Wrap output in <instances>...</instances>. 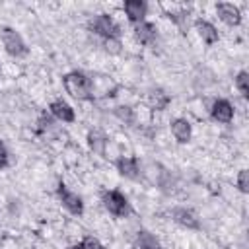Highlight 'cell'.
Here are the masks:
<instances>
[{"instance_id":"13","label":"cell","mask_w":249,"mask_h":249,"mask_svg":"<svg viewBox=\"0 0 249 249\" xmlns=\"http://www.w3.org/2000/svg\"><path fill=\"white\" fill-rule=\"evenodd\" d=\"M171 132H173L177 142H181V144L189 142L191 140V124H189V121L187 119H175L171 123Z\"/></svg>"},{"instance_id":"11","label":"cell","mask_w":249,"mask_h":249,"mask_svg":"<svg viewBox=\"0 0 249 249\" xmlns=\"http://www.w3.org/2000/svg\"><path fill=\"white\" fill-rule=\"evenodd\" d=\"M195 27H196L198 35L202 37V41H204L206 45H214V43H218V39H220L218 29H216L210 21H206V19H196V21H195Z\"/></svg>"},{"instance_id":"18","label":"cell","mask_w":249,"mask_h":249,"mask_svg":"<svg viewBox=\"0 0 249 249\" xmlns=\"http://www.w3.org/2000/svg\"><path fill=\"white\" fill-rule=\"evenodd\" d=\"M235 88L239 89V93L247 99L249 97V74L245 70H241L237 76H235Z\"/></svg>"},{"instance_id":"6","label":"cell","mask_w":249,"mask_h":249,"mask_svg":"<svg viewBox=\"0 0 249 249\" xmlns=\"http://www.w3.org/2000/svg\"><path fill=\"white\" fill-rule=\"evenodd\" d=\"M210 115H212L214 121L228 124V123H231V119H233V107H231V103H230L228 99H216V101L212 103Z\"/></svg>"},{"instance_id":"4","label":"cell","mask_w":249,"mask_h":249,"mask_svg":"<svg viewBox=\"0 0 249 249\" xmlns=\"http://www.w3.org/2000/svg\"><path fill=\"white\" fill-rule=\"evenodd\" d=\"M103 204H105V208L113 214V216H117V218H123V216H126L128 214V200H126V196L121 193V191H107L105 195H103Z\"/></svg>"},{"instance_id":"5","label":"cell","mask_w":249,"mask_h":249,"mask_svg":"<svg viewBox=\"0 0 249 249\" xmlns=\"http://www.w3.org/2000/svg\"><path fill=\"white\" fill-rule=\"evenodd\" d=\"M56 193H58V198L62 200V204H64L72 214L80 216V214L84 212V202H82V198H80L76 193H72L64 183H60V185H58Z\"/></svg>"},{"instance_id":"2","label":"cell","mask_w":249,"mask_h":249,"mask_svg":"<svg viewBox=\"0 0 249 249\" xmlns=\"http://www.w3.org/2000/svg\"><path fill=\"white\" fill-rule=\"evenodd\" d=\"M89 27H91L93 33H97L99 37H103V41H105V39H119V35H121L119 25L115 23V19H113L109 14H99V16H95V18L89 21Z\"/></svg>"},{"instance_id":"21","label":"cell","mask_w":249,"mask_h":249,"mask_svg":"<svg viewBox=\"0 0 249 249\" xmlns=\"http://www.w3.org/2000/svg\"><path fill=\"white\" fill-rule=\"evenodd\" d=\"M80 245H82V249H103V245H101L95 237H91V235L84 237V241H82Z\"/></svg>"},{"instance_id":"17","label":"cell","mask_w":249,"mask_h":249,"mask_svg":"<svg viewBox=\"0 0 249 249\" xmlns=\"http://www.w3.org/2000/svg\"><path fill=\"white\" fill-rule=\"evenodd\" d=\"M148 103L154 107V109H165L167 103H169V97L167 93H163L161 89H152L148 93Z\"/></svg>"},{"instance_id":"24","label":"cell","mask_w":249,"mask_h":249,"mask_svg":"<svg viewBox=\"0 0 249 249\" xmlns=\"http://www.w3.org/2000/svg\"><path fill=\"white\" fill-rule=\"evenodd\" d=\"M68 249H82V245H72V247H68Z\"/></svg>"},{"instance_id":"1","label":"cell","mask_w":249,"mask_h":249,"mask_svg":"<svg viewBox=\"0 0 249 249\" xmlns=\"http://www.w3.org/2000/svg\"><path fill=\"white\" fill-rule=\"evenodd\" d=\"M62 82H64L66 91L72 97H76V99H89L91 97V80L84 72H80V70L68 72L62 78Z\"/></svg>"},{"instance_id":"9","label":"cell","mask_w":249,"mask_h":249,"mask_svg":"<svg viewBox=\"0 0 249 249\" xmlns=\"http://www.w3.org/2000/svg\"><path fill=\"white\" fill-rule=\"evenodd\" d=\"M134 33H136V39H138L140 43H144V45H154L156 39H158L156 25L150 23V21H140V23H136Z\"/></svg>"},{"instance_id":"16","label":"cell","mask_w":249,"mask_h":249,"mask_svg":"<svg viewBox=\"0 0 249 249\" xmlns=\"http://www.w3.org/2000/svg\"><path fill=\"white\" fill-rule=\"evenodd\" d=\"M136 243H138V249H161L160 241L146 230H140L138 231V237H136Z\"/></svg>"},{"instance_id":"7","label":"cell","mask_w":249,"mask_h":249,"mask_svg":"<svg viewBox=\"0 0 249 249\" xmlns=\"http://www.w3.org/2000/svg\"><path fill=\"white\" fill-rule=\"evenodd\" d=\"M216 12L220 16V19L228 25H239L241 23V12L237 6L230 4V2H220L216 4Z\"/></svg>"},{"instance_id":"3","label":"cell","mask_w":249,"mask_h":249,"mask_svg":"<svg viewBox=\"0 0 249 249\" xmlns=\"http://www.w3.org/2000/svg\"><path fill=\"white\" fill-rule=\"evenodd\" d=\"M2 43L6 47V53L12 56H23L27 54V47L21 39V35L12 27H2Z\"/></svg>"},{"instance_id":"19","label":"cell","mask_w":249,"mask_h":249,"mask_svg":"<svg viewBox=\"0 0 249 249\" xmlns=\"http://www.w3.org/2000/svg\"><path fill=\"white\" fill-rule=\"evenodd\" d=\"M115 115L121 119V121H124L126 124H130L132 121H134V115H132V109L130 107H124V105H121V107H117L115 109Z\"/></svg>"},{"instance_id":"15","label":"cell","mask_w":249,"mask_h":249,"mask_svg":"<svg viewBox=\"0 0 249 249\" xmlns=\"http://www.w3.org/2000/svg\"><path fill=\"white\" fill-rule=\"evenodd\" d=\"M88 140H89V148H91L95 154H99V156H103V154H105L107 138H105V134H103V132H99V130H91V132H89V136H88Z\"/></svg>"},{"instance_id":"23","label":"cell","mask_w":249,"mask_h":249,"mask_svg":"<svg viewBox=\"0 0 249 249\" xmlns=\"http://www.w3.org/2000/svg\"><path fill=\"white\" fill-rule=\"evenodd\" d=\"M6 165H8V150H6V146L0 142V169L6 167Z\"/></svg>"},{"instance_id":"8","label":"cell","mask_w":249,"mask_h":249,"mask_svg":"<svg viewBox=\"0 0 249 249\" xmlns=\"http://www.w3.org/2000/svg\"><path fill=\"white\" fill-rule=\"evenodd\" d=\"M117 169H119L121 175L128 177V179H138L140 177V165H138V160L136 158L121 156L117 160Z\"/></svg>"},{"instance_id":"22","label":"cell","mask_w":249,"mask_h":249,"mask_svg":"<svg viewBox=\"0 0 249 249\" xmlns=\"http://www.w3.org/2000/svg\"><path fill=\"white\" fill-rule=\"evenodd\" d=\"M105 51H109L113 54L121 53V41L119 39H105Z\"/></svg>"},{"instance_id":"20","label":"cell","mask_w":249,"mask_h":249,"mask_svg":"<svg viewBox=\"0 0 249 249\" xmlns=\"http://www.w3.org/2000/svg\"><path fill=\"white\" fill-rule=\"evenodd\" d=\"M237 187L241 193H247L249 191V179H247V169H241L239 175H237Z\"/></svg>"},{"instance_id":"10","label":"cell","mask_w":249,"mask_h":249,"mask_svg":"<svg viewBox=\"0 0 249 249\" xmlns=\"http://www.w3.org/2000/svg\"><path fill=\"white\" fill-rule=\"evenodd\" d=\"M146 10H148V6H146V2H142V0H128V2H124V12H126V16H128V19H130L132 23L144 21Z\"/></svg>"},{"instance_id":"12","label":"cell","mask_w":249,"mask_h":249,"mask_svg":"<svg viewBox=\"0 0 249 249\" xmlns=\"http://www.w3.org/2000/svg\"><path fill=\"white\" fill-rule=\"evenodd\" d=\"M49 109H51V113H53L58 121H62V123H72V121H74V109H72L66 101H62V99L53 101Z\"/></svg>"},{"instance_id":"14","label":"cell","mask_w":249,"mask_h":249,"mask_svg":"<svg viewBox=\"0 0 249 249\" xmlns=\"http://www.w3.org/2000/svg\"><path fill=\"white\" fill-rule=\"evenodd\" d=\"M171 216H173V220H175L177 224H181V226H185V228H191V230H196V228H198L196 216H195L191 210H187V208H175V210L171 212Z\"/></svg>"}]
</instances>
